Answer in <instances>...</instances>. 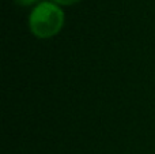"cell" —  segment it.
<instances>
[{
	"instance_id": "obj_1",
	"label": "cell",
	"mask_w": 155,
	"mask_h": 154,
	"mask_svg": "<svg viewBox=\"0 0 155 154\" xmlns=\"http://www.w3.org/2000/svg\"><path fill=\"white\" fill-rule=\"evenodd\" d=\"M64 25V12L53 2H41L29 16V27L38 38H51L60 33Z\"/></svg>"
},
{
	"instance_id": "obj_3",
	"label": "cell",
	"mask_w": 155,
	"mask_h": 154,
	"mask_svg": "<svg viewBox=\"0 0 155 154\" xmlns=\"http://www.w3.org/2000/svg\"><path fill=\"white\" fill-rule=\"evenodd\" d=\"M52 2L56 3V4H61V5H71L74 3H78L79 0H52Z\"/></svg>"
},
{
	"instance_id": "obj_2",
	"label": "cell",
	"mask_w": 155,
	"mask_h": 154,
	"mask_svg": "<svg viewBox=\"0 0 155 154\" xmlns=\"http://www.w3.org/2000/svg\"><path fill=\"white\" fill-rule=\"evenodd\" d=\"M38 0H15V3L18 5H22V7H27V5H31L34 3H37Z\"/></svg>"
}]
</instances>
